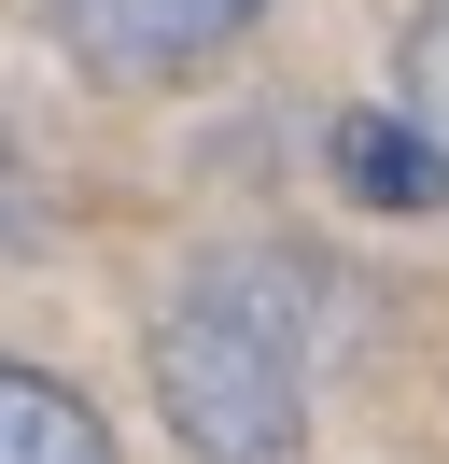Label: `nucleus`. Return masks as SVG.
Wrapping results in <instances>:
<instances>
[{
	"mask_svg": "<svg viewBox=\"0 0 449 464\" xmlns=\"http://www.w3.org/2000/svg\"><path fill=\"white\" fill-rule=\"evenodd\" d=\"M140 352H155V394H168V422H183L196 464H295V436H309L295 267H253V254L183 267Z\"/></svg>",
	"mask_w": 449,
	"mask_h": 464,
	"instance_id": "nucleus-1",
	"label": "nucleus"
},
{
	"mask_svg": "<svg viewBox=\"0 0 449 464\" xmlns=\"http://www.w3.org/2000/svg\"><path fill=\"white\" fill-rule=\"evenodd\" d=\"M43 14H56V29H71L99 71L155 85V71H211L224 43L267 14V0H43Z\"/></svg>",
	"mask_w": 449,
	"mask_h": 464,
	"instance_id": "nucleus-2",
	"label": "nucleus"
},
{
	"mask_svg": "<svg viewBox=\"0 0 449 464\" xmlns=\"http://www.w3.org/2000/svg\"><path fill=\"white\" fill-rule=\"evenodd\" d=\"M0 464H112V422H99L56 366L0 352Z\"/></svg>",
	"mask_w": 449,
	"mask_h": 464,
	"instance_id": "nucleus-3",
	"label": "nucleus"
},
{
	"mask_svg": "<svg viewBox=\"0 0 449 464\" xmlns=\"http://www.w3.org/2000/svg\"><path fill=\"white\" fill-rule=\"evenodd\" d=\"M337 169H351V198H379V211H421L435 198V155H421V127H393V113H351L337 127Z\"/></svg>",
	"mask_w": 449,
	"mask_h": 464,
	"instance_id": "nucleus-4",
	"label": "nucleus"
},
{
	"mask_svg": "<svg viewBox=\"0 0 449 464\" xmlns=\"http://www.w3.org/2000/svg\"><path fill=\"white\" fill-rule=\"evenodd\" d=\"M393 85H407V127H421V155L449 169V0H421V14H407V43H393Z\"/></svg>",
	"mask_w": 449,
	"mask_h": 464,
	"instance_id": "nucleus-5",
	"label": "nucleus"
}]
</instances>
